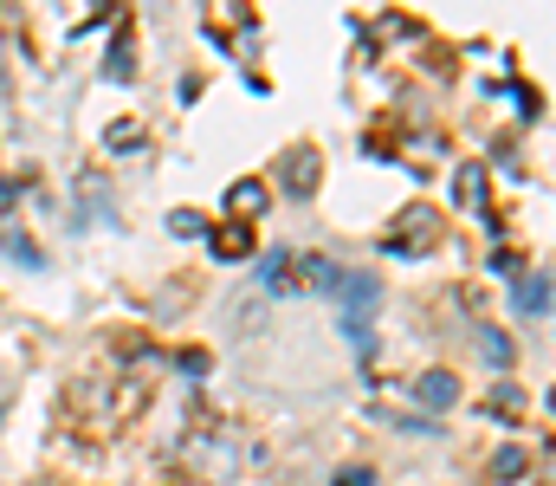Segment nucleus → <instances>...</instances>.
<instances>
[{
  "label": "nucleus",
  "mask_w": 556,
  "mask_h": 486,
  "mask_svg": "<svg viewBox=\"0 0 556 486\" xmlns=\"http://www.w3.org/2000/svg\"><path fill=\"white\" fill-rule=\"evenodd\" d=\"M227 208H233V221H247V227H253V214L266 208V182H253V175H247V182H233V188H227Z\"/></svg>",
  "instance_id": "obj_8"
},
{
  "label": "nucleus",
  "mask_w": 556,
  "mask_h": 486,
  "mask_svg": "<svg viewBox=\"0 0 556 486\" xmlns=\"http://www.w3.org/2000/svg\"><path fill=\"white\" fill-rule=\"evenodd\" d=\"M343 286V266L324 260V253H304V260H285L273 279V292H337Z\"/></svg>",
  "instance_id": "obj_2"
},
{
  "label": "nucleus",
  "mask_w": 556,
  "mask_h": 486,
  "mask_svg": "<svg viewBox=\"0 0 556 486\" xmlns=\"http://www.w3.org/2000/svg\"><path fill=\"white\" fill-rule=\"evenodd\" d=\"M479 350H485V363H492V370H505V363H511V337H505V331H492V324H479Z\"/></svg>",
  "instance_id": "obj_12"
},
{
  "label": "nucleus",
  "mask_w": 556,
  "mask_h": 486,
  "mask_svg": "<svg viewBox=\"0 0 556 486\" xmlns=\"http://www.w3.org/2000/svg\"><path fill=\"white\" fill-rule=\"evenodd\" d=\"M207 247H214L220 260H253V227H247V221H227V227L207 234Z\"/></svg>",
  "instance_id": "obj_7"
},
{
  "label": "nucleus",
  "mask_w": 556,
  "mask_h": 486,
  "mask_svg": "<svg viewBox=\"0 0 556 486\" xmlns=\"http://www.w3.org/2000/svg\"><path fill=\"white\" fill-rule=\"evenodd\" d=\"M433 234H440L433 208H408V214H402V221L389 227V240H382V247H389V253H408V247H420V240H433Z\"/></svg>",
  "instance_id": "obj_5"
},
{
  "label": "nucleus",
  "mask_w": 556,
  "mask_h": 486,
  "mask_svg": "<svg viewBox=\"0 0 556 486\" xmlns=\"http://www.w3.org/2000/svg\"><path fill=\"white\" fill-rule=\"evenodd\" d=\"M278 182L291 188V195H317V182H324V157L317 150H285V162H278Z\"/></svg>",
  "instance_id": "obj_4"
},
{
  "label": "nucleus",
  "mask_w": 556,
  "mask_h": 486,
  "mask_svg": "<svg viewBox=\"0 0 556 486\" xmlns=\"http://www.w3.org/2000/svg\"><path fill=\"white\" fill-rule=\"evenodd\" d=\"M420 402H427V409H453V402H459V383H453L446 370H433V376H420Z\"/></svg>",
  "instance_id": "obj_10"
},
{
  "label": "nucleus",
  "mask_w": 556,
  "mask_h": 486,
  "mask_svg": "<svg viewBox=\"0 0 556 486\" xmlns=\"http://www.w3.org/2000/svg\"><path fill=\"white\" fill-rule=\"evenodd\" d=\"M531 474V454L525 448H498L492 454V481H525Z\"/></svg>",
  "instance_id": "obj_11"
},
{
  "label": "nucleus",
  "mask_w": 556,
  "mask_h": 486,
  "mask_svg": "<svg viewBox=\"0 0 556 486\" xmlns=\"http://www.w3.org/2000/svg\"><path fill=\"white\" fill-rule=\"evenodd\" d=\"M181 468L201 474V481H233V468H240V441H233V435H194V441L181 448Z\"/></svg>",
  "instance_id": "obj_1"
},
{
  "label": "nucleus",
  "mask_w": 556,
  "mask_h": 486,
  "mask_svg": "<svg viewBox=\"0 0 556 486\" xmlns=\"http://www.w3.org/2000/svg\"><path fill=\"white\" fill-rule=\"evenodd\" d=\"M343 331L356 337V344H369V312H376V299H382V286L369 279V273H343Z\"/></svg>",
  "instance_id": "obj_3"
},
{
  "label": "nucleus",
  "mask_w": 556,
  "mask_h": 486,
  "mask_svg": "<svg viewBox=\"0 0 556 486\" xmlns=\"http://www.w3.org/2000/svg\"><path fill=\"white\" fill-rule=\"evenodd\" d=\"M175 234H201V214L194 208H175Z\"/></svg>",
  "instance_id": "obj_14"
},
{
  "label": "nucleus",
  "mask_w": 556,
  "mask_h": 486,
  "mask_svg": "<svg viewBox=\"0 0 556 486\" xmlns=\"http://www.w3.org/2000/svg\"><path fill=\"white\" fill-rule=\"evenodd\" d=\"M330 486H376V474H369V468H343Z\"/></svg>",
  "instance_id": "obj_13"
},
{
  "label": "nucleus",
  "mask_w": 556,
  "mask_h": 486,
  "mask_svg": "<svg viewBox=\"0 0 556 486\" xmlns=\"http://www.w3.org/2000/svg\"><path fill=\"white\" fill-rule=\"evenodd\" d=\"M511 306H518L525 319H544V312H551V273H544V266L518 273V286H511Z\"/></svg>",
  "instance_id": "obj_6"
},
{
  "label": "nucleus",
  "mask_w": 556,
  "mask_h": 486,
  "mask_svg": "<svg viewBox=\"0 0 556 486\" xmlns=\"http://www.w3.org/2000/svg\"><path fill=\"white\" fill-rule=\"evenodd\" d=\"M459 208H466V214H485V169H479V162L459 169Z\"/></svg>",
  "instance_id": "obj_9"
}]
</instances>
